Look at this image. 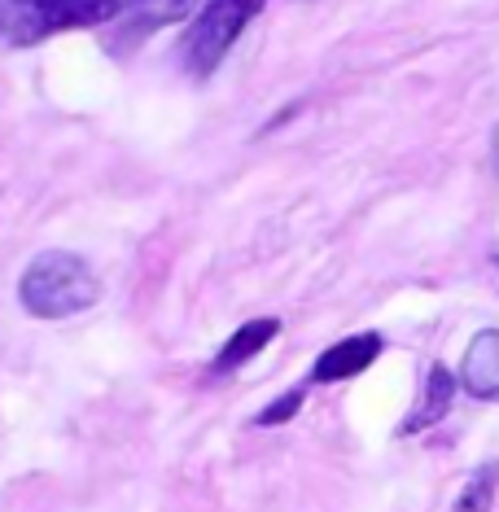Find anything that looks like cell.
Wrapping results in <instances>:
<instances>
[{"label": "cell", "mask_w": 499, "mask_h": 512, "mask_svg": "<svg viewBox=\"0 0 499 512\" xmlns=\"http://www.w3.org/2000/svg\"><path fill=\"white\" fill-rule=\"evenodd\" d=\"M101 298V276L75 250H44L27 263L18 281V302L36 320H66Z\"/></svg>", "instance_id": "cell-1"}, {"label": "cell", "mask_w": 499, "mask_h": 512, "mask_svg": "<svg viewBox=\"0 0 499 512\" xmlns=\"http://www.w3.org/2000/svg\"><path fill=\"white\" fill-rule=\"evenodd\" d=\"M123 0H0V44L31 49L66 31L110 27Z\"/></svg>", "instance_id": "cell-2"}, {"label": "cell", "mask_w": 499, "mask_h": 512, "mask_svg": "<svg viewBox=\"0 0 499 512\" xmlns=\"http://www.w3.org/2000/svg\"><path fill=\"white\" fill-rule=\"evenodd\" d=\"M263 5L268 0H206L180 40V66L193 79H211L228 49L241 40V31L263 14Z\"/></svg>", "instance_id": "cell-3"}, {"label": "cell", "mask_w": 499, "mask_h": 512, "mask_svg": "<svg viewBox=\"0 0 499 512\" xmlns=\"http://www.w3.org/2000/svg\"><path fill=\"white\" fill-rule=\"evenodd\" d=\"M197 5H202V0H123V9L114 14L110 27H101V31H106L101 40H106V49L114 57L136 53L141 44L154 40L158 31H167L171 22L193 18Z\"/></svg>", "instance_id": "cell-4"}, {"label": "cell", "mask_w": 499, "mask_h": 512, "mask_svg": "<svg viewBox=\"0 0 499 512\" xmlns=\"http://www.w3.org/2000/svg\"><path fill=\"white\" fill-rule=\"evenodd\" d=\"M386 351V342H381V333H355V337H342V342H333L329 351H324L316 364H311V381L316 386H333V381H351L359 372H368Z\"/></svg>", "instance_id": "cell-5"}, {"label": "cell", "mask_w": 499, "mask_h": 512, "mask_svg": "<svg viewBox=\"0 0 499 512\" xmlns=\"http://www.w3.org/2000/svg\"><path fill=\"white\" fill-rule=\"evenodd\" d=\"M456 381L469 399L499 403V329H482L469 346H464Z\"/></svg>", "instance_id": "cell-6"}, {"label": "cell", "mask_w": 499, "mask_h": 512, "mask_svg": "<svg viewBox=\"0 0 499 512\" xmlns=\"http://www.w3.org/2000/svg\"><path fill=\"white\" fill-rule=\"evenodd\" d=\"M456 390H460V381L451 377V368H447V364H429V372H425V390H421V399H416L412 416L399 425V434H403V438H412V434H425V429H434V425L451 412V399H456Z\"/></svg>", "instance_id": "cell-7"}, {"label": "cell", "mask_w": 499, "mask_h": 512, "mask_svg": "<svg viewBox=\"0 0 499 512\" xmlns=\"http://www.w3.org/2000/svg\"><path fill=\"white\" fill-rule=\"evenodd\" d=\"M276 333H281V320H272V316L241 324V329L232 333L224 346H219V355L211 359V372H215V377H228V372L246 368V364H250V359L259 355V351H268Z\"/></svg>", "instance_id": "cell-8"}, {"label": "cell", "mask_w": 499, "mask_h": 512, "mask_svg": "<svg viewBox=\"0 0 499 512\" xmlns=\"http://www.w3.org/2000/svg\"><path fill=\"white\" fill-rule=\"evenodd\" d=\"M499 495V460H482L478 469L469 473V482L460 486L456 512H491Z\"/></svg>", "instance_id": "cell-9"}, {"label": "cell", "mask_w": 499, "mask_h": 512, "mask_svg": "<svg viewBox=\"0 0 499 512\" xmlns=\"http://www.w3.org/2000/svg\"><path fill=\"white\" fill-rule=\"evenodd\" d=\"M303 399H307V390H303V386H298V390H285L281 399H272L259 416H254V425L268 429V425H285V421H294L298 407H303Z\"/></svg>", "instance_id": "cell-10"}, {"label": "cell", "mask_w": 499, "mask_h": 512, "mask_svg": "<svg viewBox=\"0 0 499 512\" xmlns=\"http://www.w3.org/2000/svg\"><path fill=\"white\" fill-rule=\"evenodd\" d=\"M491 158H495V171H499V127L491 132Z\"/></svg>", "instance_id": "cell-11"}, {"label": "cell", "mask_w": 499, "mask_h": 512, "mask_svg": "<svg viewBox=\"0 0 499 512\" xmlns=\"http://www.w3.org/2000/svg\"><path fill=\"white\" fill-rule=\"evenodd\" d=\"M495 267H499V254H495Z\"/></svg>", "instance_id": "cell-12"}]
</instances>
